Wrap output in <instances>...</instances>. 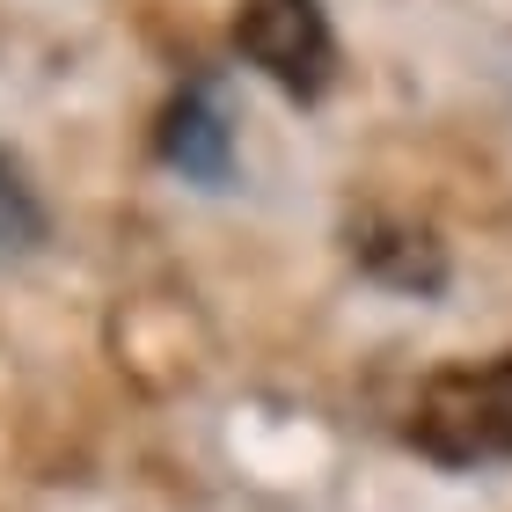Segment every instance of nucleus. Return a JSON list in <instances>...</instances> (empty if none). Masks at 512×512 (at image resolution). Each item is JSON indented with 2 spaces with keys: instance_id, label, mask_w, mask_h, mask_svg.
I'll return each mask as SVG.
<instances>
[{
  "instance_id": "1",
  "label": "nucleus",
  "mask_w": 512,
  "mask_h": 512,
  "mask_svg": "<svg viewBox=\"0 0 512 512\" xmlns=\"http://www.w3.org/2000/svg\"><path fill=\"white\" fill-rule=\"evenodd\" d=\"M410 447L439 469L512 461V352L439 366L410 403Z\"/></svg>"
},
{
  "instance_id": "2",
  "label": "nucleus",
  "mask_w": 512,
  "mask_h": 512,
  "mask_svg": "<svg viewBox=\"0 0 512 512\" xmlns=\"http://www.w3.org/2000/svg\"><path fill=\"white\" fill-rule=\"evenodd\" d=\"M235 52L293 103H322L337 81V30L322 0H242Z\"/></svg>"
},
{
  "instance_id": "5",
  "label": "nucleus",
  "mask_w": 512,
  "mask_h": 512,
  "mask_svg": "<svg viewBox=\"0 0 512 512\" xmlns=\"http://www.w3.org/2000/svg\"><path fill=\"white\" fill-rule=\"evenodd\" d=\"M44 242V198H37V183L30 169L0 147V264H15V256H30Z\"/></svg>"
},
{
  "instance_id": "4",
  "label": "nucleus",
  "mask_w": 512,
  "mask_h": 512,
  "mask_svg": "<svg viewBox=\"0 0 512 512\" xmlns=\"http://www.w3.org/2000/svg\"><path fill=\"white\" fill-rule=\"evenodd\" d=\"M352 242V264L388 293H410V300H432L447 293V242L432 235L425 220H403V213H359L344 227Z\"/></svg>"
},
{
  "instance_id": "3",
  "label": "nucleus",
  "mask_w": 512,
  "mask_h": 512,
  "mask_svg": "<svg viewBox=\"0 0 512 512\" xmlns=\"http://www.w3.org/2000/svg\"><path fill=\"white\" fill-rule=\"evenodd\" d=\"M154 154H161V169H176L183 183H205V191H227V183H235V118H227V96H220L213 74L183 81L176 96L161 103Z\"/></svg>"
}]
</instances>
